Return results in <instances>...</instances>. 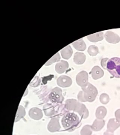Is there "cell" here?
Returning a JSON list of instances; mask_svg holds the SVG:
<instances>
[{
    "mask_svg": "<svg viewBox=\"0 0 120 135\" xmlns=\"http://www.w3.org/2000/svg\"><path fill=\"white\" fill-rule=\"evenodd\" d=\"M107 109L104 107H99L97 108L96 112V116L98 119H103L107 114Z\"/></svg>",
    "mask_w": 120,
    "mask_h": 135,
    "instance_id": "e0dca14e",
    "label": "cell"
},
{
    "mask_svg": "<svg viewBox=\"0 0 120 135\" xmlns=\"http://www.w3.org/2000/svg\"><path fill=\"white\" fill-rule=\"evenodd\" d=\"M60 60V56L58 53H57L56 55H55L54 56H53V57L50 59L49 61H47L46 63V65H49L55 62L56 61H59Z\"/></svg>",
    "mask_w": 120,
    "mask_h": 135,
    "instance_id": "44dd1931",
    "label": "cell"
},
{
    "mask_svg": "<svg viewBox=\"0 0 120 135\" xmlns=\"http://www.w3.org/2000/svg\"><path fill=\"white\" fill-rule=\"evenodd\" d=\"M61 93V90L60 89L57 88V90L55 89L50 94L49 98L53 102L61 103L63 100V97Z\"/></svg>",
    "mask_w": 120,
    "mask_h": 135,
    "instance_id": "5b68a950",
    "label": "cell"
},
{
    "mask_svg": "<svg viewBox=\"0 0 120 135\" xmlns=\"http://www.w3.org/2000/svg\"><path fill=\"white\" fill-rule=\"evenodd\" d=\"M120 126V122H118L116 119H111L108 123V130L113 132Z\"/></svg>",
    "mask_w": 120,
    "mask_h": 135,
    "instance_id": "4fadbf2b",
    "label": "cell"
},
{
    "mask_svg": "<svg viewBox=\"0 0 120 135\" xmlns=\"http://www.w3.org/2000/svg\"><path fill=\"white\" fill-rule=\"evenodd\" d=\"M93 129L92 126L86 125L83 127L81 131V135H91L92 134Z\"/></svg>",
    "mask_w": 120,
    "mask_h": 135,
    "instance_id": "d6986e66",
    "label": "cell"
},
{
    "mask_svg": "<svg viewBox=\"0 0 120 135\" xmlns=\"http://www.w3.org/2000/svg\"><path fill=\"white\" fill-rule=\"evenodd\" d=\"M72 80L70 77L66 76H61L57 79V84L60 86L67 87L71 85Z\"/></svg>",
    "mask_w": 120,
    "mask_h": 135,
    "instance_id": "ba28073f",
    "label": "cell"
},
{
    "mask_svg": "<svg viewBox=\"0 0 120 135\" xmlns=\"http://www.w3.org/2000/svg\"><path fill=\"white\" fill-rule=\"evenodd\" d=\"M90 41L97 42L103 40L104 38V33L103 32H99L93 34L87 37Z\"/></svg>",
    "mask_w": 120,
    "mask_h": 135,
    "instance_id": "30bf717a",
    "label": "cell"
},
{
    "mask_svg": "<svg viewBox=\"0 0 120 135\" xmlns=\"http://www.w3.org/2000/svg\"><path fill=\"white\" fill-rule=\"evenodd\" d=\"M100 101L103 104H107L109 101L110 99L109 96L106 93H103L100 96Z\"/></svg>",
    "mask_w": 120,
    "mask_h": 135,
    "instance_id": "ffe728a7",
    "label": "cell"
},
{
    "mask_svg": "<svg viewBox=\"0 0 120 135\" xmlns=\"http://www.w3.org/2000/svg\"><path fill=\"white\" fill-rule=\"evenodd\" d=\"M78 116L74 113H68L61 120V123L66 130L72 131L76 129L80 123Z\"/></svg>",
    "mask_w": 120,
    "mask_h": 135,
    "instance_id": "7a4b0ae2",
    "label": "cell"
},
{
    "mask_svg": "<svg viewBox=\"0 0 120 135\" xmlns=\"http://www.w3.org/2000/svg\"><path fill=\"white\" fill-rule=\"evenodd\" d=\"M69 67V64L67 61H61L56 64L55 66V70L58 73H63Z\"/></svg>",
    "mask_w": 120,
    "mask_h": 135,
    "instance_id": "8fae6325",
    "label": "cell"
},
{
    "mask_svg": "<svg viewBox=\"0 0 120 135\" xmlns=\"http://www.w3.org/2000/svg\"><path fill=\"white\" fill-rule=\"evenodd\" d=\"M82 91L78 93V99L82 102H93L98 94L97 88L89 83L86 86L82 87Z\"/></svg>",
    "mask_w": 120,
    "mask_h": 135,
    "instance_id": "6da1fadb",
    "label": "cell"
},
{
    "mask_svg": "<svg viewBox=\"0 0 120 135\" xmlns=\"http://www.w3.org/2000/svg\"><path fill=\"white\" fill-rule=\"evenodd\" d=\"M91 75L93 79L97 80L101 78L104 76V71L99 66H95L93 68L91 72Z\"/></svg>",
    "mask_w": 120,
    "mask_h": 135,
    "instance_id": "9c48e42d",
    "label": "cell"
},
{
    "mask_svg": "<svg viewBox=\"0 0 120 135\" xmlns=\"http://www.w3.org/2000/svg\"><path fill=\"white\" fill-rule=\"evenodd\" d=\"M72 45L77 50L84 51L87 48V45L82 39L76 40L75 42H73Z\"/></svg>",
    "mask_w": 120,
    "mask_h": 135,
    "instance_id": "9a60e30c",
    "label": "cell"
},
{
    "mask_svg": "<svg viewBox=\"0 0 120 135\" xmlns=\"http://www.w3.org/2000/svg\"><path fill=\"white\" fill-rule=\"evenodd\" d=\"M74 110L76 112H78L83 118L85 119L88 116V110L85 107V106L84 104H81L78 102L76 104Z\"/></svg>",
    "mask_w": 120,
    "mask_h": 135,
    "instance_id": "52a82bcc",
    "label": "cell"
},
{
    "mask_svg": "<svg viewBox=\"0 0 120 135\" xmlns=\"http://www.w3.org/2000/svg\"><path fill=\"white\" fill-rule=\"evenodd\" d=\"M77 84L81 87L86 86L88 84V75L87 72L82 71L79 72L76 76Z\"/></svg>",
    "mask_w": 120,
    "mask_h": 135,
    "instance_id": "277c9868",
    "label": "cell"
},
{
    "mask_svg": "<svg viewBox=\"0 0 120 135\" xmlns=\"http://www.w3.org/2000/svg\"><path fill=\"white\" fill-rule=\"evenodd\" d=\"M115 116L116 117V120L118 122H120V109L117 110L115 113Z\"/></svg>",
    "mask_w": 120,
    "mask_h": 135,
    "instance_id": "603a6c76",
    "label": "cell"
},
{
    "mask_svg": "<svg viewBox=\"0 0 120 135\" xmlns=\"http://www.w3.org/2000/svg\"><path fill=\"white\" fill-rule=\"evenodd\" d=\"M88 53L92 56H95L99 53L98 47L95 45H91L88 49Z\"/></svg>",
    "mask_w": 120,
    "mask_h": 135,
    "instance_id": "ac0fdd59",
    "label": "cell"
},
{
    "mask_svg": "<svg viewBox=\"0 0 120 135\" xmlns=\"http://www.w3.org/2000/svg\"><path fill=\"white\" fill-rule=\"evenodd\" d=\"M105 40L107 42L112 44H116L120 42V38L117 34L111 31L106 32L105 35Z\"/></svg>",
    "mask_w": 120,
    "mask_h": 135,
    "instance_id": "8992f818",
    "label": "cell"
},
{
    "mask_svg": "<svg viewBox=\"0 0 120 135\" xmlns=\"http://www.w3.org/2000/svg\"><path fill=\"white\" fill-rule=\"evenodd\" d=\"M105 125V120L102 119H96L92 126L93 131H98L103 128Z\"/></svg>",
    "mask_w": 120,
    "mask_h": 135,
    "instance_id": "5bb4252c",
    "label": "cell"
},
{
    "mask_svg": "<svg viewBox=\"0 0 120 135\" xmlns=\"http://www.w3.org/2000/svg\"><path fill=\"white\" fill-rule=\"evenodd\" d=\"M104 135H114V133L113 132H111L110 131L107 130L105 131V132L104 134Z\"/></svg>",
    "mask_w": 120,
    "mask_h": 135,
    "instance_id": "cb8c5ba5",
    "label": "cell"
},
{
    "mask_svg": "<svg viewBox=\"0 0 120 135\" xmlns=\"http://www.w3.org/2000/svg\"><path fill=\"white\" fill-rule=\"evenodd\" d=\"M61 55L64 59H70L73 54V50L71 46H68L65 48H64L61 50Z\"/></svg>",
    "mask_w": 120,
    "mask_h": 135,
    "instance_id": "2e32d148",
    "label": "cell"
},
{
    "mask_svg": "<svg viewBox=\"0 0 120 135\" xmlns=\"http://www.w3.org/2000/svg\"><path fill=\"white\" fill-rule=\"evenodd\" d=\"M109 61V59L108 58H103L101 60V65L104 69H107V66L108 61Z\"/></svg>",
    "mask_w": 120,
    "mask_h": 135,
    "instance_id": "7402d4cb",
    "label": "cell"
},
{
    "mask_svg": "<svg viewBox=\"0 0 120 135\" xmlns=\"http://www.w3.org/2000/svg\"><path fill=\"white\" fill-rule=\"evenodd\" d=\"M85 60L86 56L84 53L76 52L74 55V61L76 64H82L85 62Z\"/></svg>",
    "mask_w": 120,
    "mask_h": 135,
    "instance_id": "7c38bea8",
    "label": "cell"
},
{
    "mask_svg": "<svg viewBox=\"0 0 120 135\" xmlns=\"http://www.w3.org/2000/svg\"><path fill=\"white\" fill-rule=\"evenodd\" d=\"M107 70L112 76L120 78V58L114 57L109 59L107 66Z\"/></svg>",
    "mask_w": 120,
    "mask_h": 135,
    "instance_id": "3957f363",
    "label": "cell"
}]
</instances>
